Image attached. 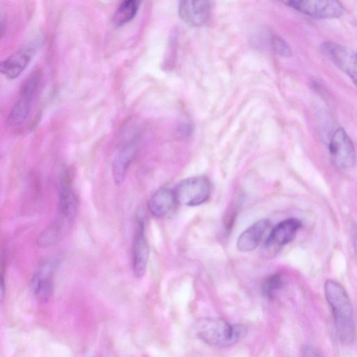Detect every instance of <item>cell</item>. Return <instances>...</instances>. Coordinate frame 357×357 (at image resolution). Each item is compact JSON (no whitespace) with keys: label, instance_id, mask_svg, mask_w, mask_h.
I'll return each mask as SVG.
<instances>
[{"label":"cell","instance_id":"6da1fadb","mask_svg":"<svg viewBox=\"0 0 357 357\" xmlns=\"http://www.w3.org/2000/svg\"><path fill=\"white\" fill-rule=\"evenodd\" d=\"M324 294L333 318L336 335L342 344H351L356 334L354 311L344 287L333 280L324 284Z\"/></svg>","mask_w":357,"mask_h":357},{"label":"cell","instance_id":"7a4b0ae2","mask_svg":"<svg viewBox=\"0 0 357 357\" xmlns=\"http://www.w3.org/2000/svg\"><path fill=\"white\" fill-rule=\"evenodd\" d=\"M197 334L206 344L222 347L236 343L245 335V329L222 318H203L198 321Z\"/></svg>","mask_w":357,"mask_h":357},{"label":"cell","instance_id":"3957f363","mask_svg":"<svg viewBox=\"0 0 357 357\" xmlns=\"http://www.w3.org/2000/svg\"><path fill=\"white\" fill-rule=\"evenodd\" d=\"M40 81L41 73L36 70L22 84L18 98L8 116L7 123L10 127L18 128L26 122L37 98Z\"/></svg>","mask_w":357,"mask_h":357},{"label":"cell","instance_id":"277c9868","mask_svg":"<svg viewBox=\"0 0 357 357\" xmlns=\"http://www.w3.org/2000/svg\"><path fill=\"white\" fill-rule=\"evenodd\" d=\"M174 190L178 204L195 206L208 200L211 185L206 176H192L180 181Z\"/></svg>","mask_w":357,"mask_h":357},{"label":"cell","instance_id":"5b68a950","mask_svg":"<svg viewBox=\"0 0 357 357\" xmlns=\"http://www.w3.org/2000/svg\"><path fill=\"white\" fill-rule=\"evenodd\" d=\"M321 50L326 57L344 73L357 89V51L333 41H325Z\"/></svg>","mask_w":357,"mask_h":357},{"label":"cell","instance_id":"8992f818","mask_svg":"<svg viewBox=\"0 0 357 357\" xmlns=\"http://www.w3.org/2000/svg\"><path fill=\"white\" fill-rule=\"evenodd\" d=\"M328 151L334 165L340 169L353 167L356 162V152L352 140L342 128H337L332 134Z\"/></svg>","mask_w":357,"mask_h":357},{"label":"cell","instance_id":"52a82bcc","mask_svg":"<svg viewBox=\"0 0 357 357\" xmlns=\"http://www.w3.org/2000/svg\"><path fill=\"white\" fill-rule=\"evenodd\" d=\"M285 3L300 13L315 18L334 19L344 13L342 4L333 0H294Z\"/></svg>","mask_w":357,"mask_h":357},{"label":"cell","instance_id":"ba28073f","mask_svg":"<svg viewBox=\"0 0 357 357\" xmlns=\"http://www.w3.org/2000/svg\"><path fill=\"white\" fill-rule=\"evenodd\" d=\"M77 210V198L73 187L71 174L64 171L60 178L59 185V217L57 218L71 227Z\"/></svg>","mask_w":357,"mask_h":357},{"label":"cell","instance_id":"9c48e42d","mask_svg":"<svg viewBox=\"0 0 357 357\" xmlns=\"http://www.w3.org/2000/svg\"><path fill=\"white\" fill-rule=\"evenodd\" d=\"M301 225V222L296 218H289L278 223L273 228L265 242L264 248L268 254L273 256L290 243Z\"/></svg>","mask_w":357,"mask_h":357},{"label":"cell","instance_id":"30bf717a","mask_svg":"<svg viewBox=\"0 0 357 357\" xmlns=\"http://www.w3.org/2000/svg\"><path fill=\"white\" fill-rule=\"evenodd\" d=\"M56 260H47L38 265L31 280L33 293L40 302L48 301L53 292V275L57 266Z\"/></svg>","mask_w":357,"mask_h":357},{"label":"cell","instance_id":"8fae6325","mask_svg":"<svg viewBox=\"0 0 357 357\" xmlns=\"http://www.w3.org/2000/svg\"><path fill=\"white\" fill-rule=\"evenodd\" d=\"M35 40L24 45L1 63V73L9 79L17 78L26 68L37 50Z\"/></svg>","mask_w":357,"mask_h":357},{"label":"cell","instance_id":"7c38bea8","mask_svg":"<svg viewBox=\"0 0 357 357\" xmlns=\"http://www.w3.org/2000/svg\"><path fill=\"white\" fill-rule=\"evenodd\" d=\"M144 231V222L139 215L132 248V270L137 278H142L145 274L149 257V247Z\"/></svg>","mask_w":357,"mask_h":357},{"label":"cell","instance_id":"4fadbf2b","mask_svg":"<svg viewBox=\"0 0 357 357\" xmlns=\"http://www.w3.org/2000/svg\"><path fill=\"white\" fill-rule=\"evenodd\" d=\"M211 13V4L208 1H181L178 5L181 18L193 26L204 25L208 20Z\"/></svg>","mask_w":357,"mask_h":357},{"label":"cell","instance_id":"5bb4252c","mask_svg":"<svg viewBox=\"0 0 357 357\" xmlns=\"http://www.w3.org/2000/svg\"><path fill=\"white\" fill-rule=\"evenodd\" d=\"M137 151L135 137L123 142L112 164V176L116 185L123 183Z\"/></svg>","mask_w":357,"mask_h":357},{"label":"cell","instance_id":"9a60e30c","mask_svg":"<svg viewBox=\"0 0 357 357\" xmlns=\"http://www.w3.org/2000/svg\"><path fill=\"white\" fill-rule=\"evenodd\" d=\"M268 219H261L243 231L239 236L236 247L241 252H250L255 250L262 241L264 234L270 227Z\"/></svg>","mask_w":357,"mask_h":357},{"label":"cell","instance_id":"2e32d148","mask_svg":"<svg viewBox=\"0 0 357 357\" xmlns=\"http://www.w3.org/2000/svg\"><path fill=\"white\" fill-rule=\"evenodd\" d=\"M176 203L177 202L174 190L169 188H161L151 197L147 206L153 215L162 217L174 208Z\"/></svg>","mask_w":357,"mask_h":357},{"label":"cell","instance_id":"e0dca14e","mask_svg":"<svg viewBox=\"0 0 357 357\" xmlns=\"http://www.w3.org/2000/svg\"><path fill=\"white\" fill-rule=\"evenodd\" d=\"M70 227L56 219L40 232L37 238V243L40 247H48L60 241L66 235Z\"/></svg>","mask_w":357,"mask_h":357},{"label":"cell","instance_id":"ac0fdd59","mask_svg":"<svg viewBox=\"0 0 357 357\" xmlns=\"http://www.w3.org/2000/svg\"><path fill=\"white\" fill-rule=\"evenodd\" d=\"M139 6V1L136 0H126L121 2L114 11L112 17L113 23L120 26L130 22L136 15Z\"/></svg>","mask_w":357,"mask_h":357},{"label":"cell","instance_id":"d6986e66","mask_svg":"<svg viewBox=\"0 0 357 357\" xmlns=\"http://www.w3.org/2000/svg\"><path fill=\"white\" fill-rule=\"evenodd\" d=\"M283 279L279 274H274L266 278L261 286L263 295L267 298H272L275 292L283 286Z\"/></svg>","mask_w":357,"mask_h":357},{"label":"cell","instance_id":"ffe728a7","mask_svg":"<svg viewBox=\"0 0 357 357\" xmlns=\"http://www.w3.org/2000/svg\"><path fill=\"white\" fill-rule=\"evenodd\" d=\"M271 46L273 50L283 56L291 55V50L289 45L282 38L278 36L271 37Z\"/></svg>","mask_w":357,"mask_h":357},{"label":"cell","instance_id":"44dd1931","mask_svg":"<svg viewBox=\"0 0 357 357\" xmlns=\"http://www.w3.org/2000/svg\"><path fill=\"white\" fill-rule=\"evenodd\" d=\"M302 357H321L316 348L311 345L305 346L303 350Z\"/></svg>","mask_w":357,"mask_h":357}]
</instances>
